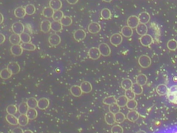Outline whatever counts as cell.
<instances>
[{
    "label": "cell",
    "instance_id": "cell-41",
    "mask_svg": "<svg viewBox=\"0 0 177 133\" xmlns=\"http://www.w3.org/2000/svg\"><path fill=\"white\" fill-rule=\"evenodd\" d=\"M21 46L24 50H26V51H35L36 49V46L35 44H33V43H22V44H21Z\"/></svg>",
    "mask_w": 177,
    "mask_h": 133
},
{
    "label": "cell",
    "instance_id": "cell-45",
    "mask_svg": "<svg viewBox=\"0 0 177 133\" xmlns=\"http://www.w3.org/2000/svg\"><path fill=\"white\" fill-rule=\"evenodd\" d=\"M109 110H110V112L116 114H117V113L120 112V107L117 104V103H114V104L109 105Z\"/></svg>",
    "mask_w": 177,
    "mask_h": 133
},
{
    "label": "cell",
    "instance_id": "cell-35",
    "mask_svg": "<svg viewBox=\"0 0 177 133\" xmlns=\"http://www.w3.org/2000/svg\"><path fill=\"white\" fill-rule=\"evenodd\" d=\"M51 30L54 32H60L62 30V24L60 22L53 21L51 22Z\"/></svg>",
    "mask_w": 177,
    "mask_h": 133
},
{
    "label": "cell",
    "instance_id": "cell-31",
    "mask_svg": "<svg viewBox=\"0 0 177 133\" xmlns=\"http://www.w3.org/2000/svg\"><path fill=\"white\" fill-rule=\"evenodd\" d=\"M147 82V77L146 75L143 74V73H140V74L136 78V83L142 86H143L146 84Z\"/></svg>",
    "mask_w": 177,
    "mask_h": 133
},
{
    "label": "cell",
    "instance_id": "cell-1",
    "mask_svg": "<svg viewBox=\"0 0 177 133\" xmlns=\"http://www.w3.org/2000/svg\"><path fill=\"white\" fill-rule=\"evenodd\" d=\"M166 96L169 102L177 105V85H174L169 87Z\"/></svg>",
    "mask_w": 177,
    "mask_h": 133
},
{
    "label": "cell",
    "instance_id": "cell-38",
    "mask_svg": "<svg viewBox=\"0 0 177 133\" xmlns=\"http://www.w3.org/2000/svg\"><path fill=\"white\" fill-rule=\"evenodd\" d=\"M26 103H27L29 108H34V109H35L36 107H38V101L35 98L31 97V98H28Z\"/></svg>",
    "mask_w": 177,
    "mask_h": 133
},
{
    "label": "cell",
    "instance_id": "cell-22",
    "mask_svg": "<svg viewBox=\"0 0 177 133\" xmlns=\"http://www.w3.org/2000/svg\"><path fill=\"white\" fill-rule=\"evenodd\" d=\"M133 33H134L133 29L131 28L129 26H123L122 29H121V33H122L123 36L126 37V38H130V37H132Z\"/></svg>",
    "mask_w": 177,
    "mask_h": 133
},
{
    "label": "cell",
    "instance_id": "cell-13",
    "mask_svg": "<svg viewBox=\"0 0 177 133\" xmlns=\"http://www.w3.org/2000/svg\"><path fill=\"white\" fill-rule=\"evenodd\" d=\"M49 104H50L49 100H48L47 98H40V100H38V107L40 110H44L49 106Z\"/></svg>",
    "mask_w": 177,
    "mask_h": 133
},
{
    "label": "cell",
    "instance_id": "cell-29",
    "mask_svg": "<svg viewBox=\"0 0 177 133\" xmlns=\"http://www.w3.org/2000/svg\"><path fill=\"white\" fill-rule=\"evenodd\" d=\"M28 117L26 114H20L18 117V122L19 125L21 126H26L28 124L29 121Z\"/></svg>",
    "mask_w": 177,
    "mask_h": 133
},
{
    "label": "cell",
    "instance_id": "cell-11",
    "mask_svg": "<svg viewBox=\"0 0 177 133\" xmlns=\"http://www.w3.org/2000/svg\"><path fill=\"white\" fill-rule=\"evenodd\" d=\"M87 36L86 32L83 29H77L74 33V38L77 41H81L85 39Z\"/></svg>",
    "mask_w": 177,
    "mask_h": 133
},
{
    "label": "cell",
    "instance_id": "cell-60",
    "mask_svg": "<svg viewBox=\"0 0 177 133\" xmlns=\"http://www.w3.org/2000/svg\"><path fill=\"white\" fill-rule=\"evenodd\" d=\"M103 1L105 2H110L112 1V0H103Z\"/></svg>",
    "mask_w": 177,
    "mask_h": 133
},
{
    "label": "cell",
    "instance_id": "cell-27",
    "mask_svg": "<svg viewBox=\"0 0 177 133\" xmlns=\"http://www.w3.org/2000/svg\"><path fill=\"white\" fill-rule=\"evenodd\" d=\"M134 83H132V81L129 78H125L122 80L121 82V87H122L125 90H130L132 89V85Z\"/></svg>",
    "mask_w": 177,
    "mask_h": 133
},
{
    "label": "cell",
    "instance_id": "cell-23",
    "mask_svg": "<svg viewBox=\"0 0 177 133\" xmlns=\"http://www.w3.org/2000/svg\"><path fill=\"white\" fill-rule=\"evenodd\" d=\"M156 91L157 94L160 96L166 95L168 91V86L165 84H160L156 87Z\"/></svg>",
    "mask_w": 177,
    "mask_h": 133
},
{
    "label": "cell",
    "instance_id": "cell-19",
    "mask_svg": "<svg viewBox=\"0 0 177 133\" xmlns=\"http://www.w3.org/2000/svg\"><path fill=\"white\" fill-rule=\"evenodd\" d=\"M105 122L110 125H113L116 124V119H115V114H113L110 112L107 113L105 117Z\"/></svg>",
    "mask_w": 177,
    "mask_h": 133
},
{
    "label": "cell",
    "instance_id": "cell-54",
    "mask_svg": "<svg viewBox=\"0 0 177 133\" xmlns=\"http://www.w3.org/2000/svg\"><path fill=\"white\" fill-rule=\"evenodd\" d=\"M79 0H67V2L69 3V4H71V5H74V4H76V3H77V2H78Z\"/></svg>",
    "mask_w": 177,
    "mask_h": 133
},
{
    "label": "cell",
    "instance_id": "cell-16",
    "mask_svg": "<svg viewBox=\"0 0 177 133\" xmlns=\"http://www.w3.org/2000/svg\"><path fill=\"white\" fill-rule=\"evenodd\" d=\"M24 49L19 44H13L11 48V53L15 56H20L23 53Z\"/></svg>",
    "mask_w": 177,
    "mask_h": 133
},
{
    "label": "cell",
    "instance_id": "cell-43",
    "mask_svg": "<svg viewBox=\"0 0 177 133\" xmlns=\"http://www.w3.org/2000/svg\"><path fill=\"white\" fill-rule=\"evenodd\" d=\"M61 24H62V26H69L70 25H71L72 22H73V19L69 16H64L63 18L61 19Z\"/></svg>",
    "mask_w": 177,
    "mask_h": 133
},
{
    "label": "cell",
    "instance_id": "cell-53",
    "mask_svg": "<svg viewBox=\"0 0 177 133\" xmlns=\"http://www.w3.org/2000/svg\"><path fill=\"white\" fill-rule=\"evenodd\" d=\"M24 130H22L21 128H15L11 131V133H24Z\"/></svg>",
    "mask_w": 177,
    "mask_h": 133
},
{
    "label": "cell",
    "instance_id": "cell-39",
    "mask_svg": "<svg viewBox=\"0 0 177 133\" xmlns=\"http://www.w3.org/2000/svg\"><path fill=\"white\" fill-rule=\"evenodd\" d=\"M100 15L104 19H110L111 18V11L107 8L103 9L100 12Z\"/></svg>",
    "mask_w": 177,
    "mask_h": 133
},
{
    "label": "cell",
    "instance_id": "cell-47",
    "mask_svg": "<svg viewBox=\"0 0 177 133\" xmlns=\"http://www.w3.org/2000/svg\"><path fill=\"white\" fill-rule=\"evenodd\" d=\"M18 112V108L15 105H9L8 106L6 107V112L8 113V114L15 115Z\"/></svg>",
    "mask_w": 177,
    "mask_h": 133
},
{
    "label": "cell",
    "instance_id": "cell-18",
    "mask_svg": "<svg viewBox=\"0 0 177 133\" xmlns=\"http://www.w3.org/2000/svg\"><path fill=\"white\" fill-rule=\"evenodd\" d=\"M70 92H71V94L75 97H80L82 94V93H83L80 86L78 85H73L70 88Z\"/></svg>",
    "mask_w": 177,
    "mask_h": 133
},
{
    "label": "cell",
    "instance_id": "cell-37",
    "mask_svg": "<svg viewBox=\"0 0 177 133\" xmlns=\"http://www.w3.org/2000/svg\"><path fill=\"white\" fill-rule=\"evenodd\" d=\"M26 115H27L29 119L33 120L38 117V111L34 108H29L27 113H26Z\"/></svg>",
    "mask_w": 177,
    "mask_h": 133
},
{
    "label": "cell",
    "instance_id": "cell-32",
    "mask_svg": "<svg viewBox=\"0 0 177 133\" xmlns=\"http://www.w3.org/2000/svg\"><path fill=\"white\" fill-rule=\"evenodd\" d=\"M9 41L12 44H19L21 42V38H20V35H18V34L13 33L9 37Z\"/></svg>",
    "mask_w": 177,
    "mask_h": 133
},
{
    "label": "cell",
    "instance_id": "cell-26",
    "mask_svg": "<svg viewBox=\"0 0 177 133\" xmlns=\"http://www.w3.org/2000/svg\"><path fill=\"white\" fill-rule=\"evenodd\" d=\"M6 120L9 124L12 125H17L19 124L18 118H17L13 114H7L6 116Z\"/></svg>",
    "mask_w": 177,
    "mask_h": 133
},
{
    "label": "cell",
    "instance_id": "cell-50",
    "mask_svg": "<svg viewBox=\"0 0 177 133\" xmlns=\"http://www.w3.org/2000/svg\"><path fill=\"white\" fill-rule=\"evenodd\" d=\"M20 38H21V41L23 43H31V38L30 35L26 33H24V32L21 34H20Z\"/></svg>",
    "mask_w": 177,
    "mask_h": 133
},
{
    "label": "cell",
    "instance_id": "cell-5",
    "mask_svg": "<svg viewBox=\"0 0 177 133\" xmlns=\"http://www.w3.org/2000/svg\"><path fill=\"white\" fill-rule=\"evenodd\" d=\"M98 49H99V50H100L101 56H105V57L110 56L111 49L107 44L101 43L100 44H99Z\"/></svg>",
    "mask_w": 177,
    "mask_h": 133
},
{
    "label": "cell",
    "instance_id": "cell-25",
    "mask_svg": "<svg viewBox=\"0 0 177 133\" xmlns=\"http://www.w3.org/2000/svg\"><path fill=\"white\" fill-rule=\"evenodd\" d=\"M14 15H15V16L18 18H24L26 15L25 9L21 6L18 7V8L15 9Z\"/></svg>",
    "mask_w": 177,
    "mask_h": 133
},
{
    "label": "cell",
    "instance_id": "cell-4",
    "mask_svg": "<svg viewBox=\"0 0 177 133\" xmlns=\"http://www.w3.org/2000/svg\"><path fill=\"white\" fill-rule=\"evenodd\" d=\"M12 31L14 33L18 34V35H20L24 31V24L21 23V22H15L12 25Z\"/></svg>",
    "mask_w": 177,
    "mask_h": 133
},
{
    "label": "cell",
    "instance_id": "cell-9",
    "mask_svg": "<svg viewBox=\"0 0 177 133\" xmlns=\"http://www.w3.org/2000/svg\"><path fill=\"white\" fill-rule=\"evenodd\" d=\"M101 30V26L98 22H91L88 26V31L92 34H96L100 32Z\"/></svg>",
    "mask_w": 177,
    "mask_h": 133
},
{
    "label": "cell",
    "instance_id": "cell-28",
    "mask_svg": "<svg viewBox=\"0 0 177 133\" xmlns=\"http://www.w3.org/2000/svg\"><path fill=\"white\" fill-rule=\"evenodd\" d=\"M13 75V73H12L11 71H10L8 68L3 69V70L1 71V72H0V77L4 80L8 79V78H11Z\"/></svg>",
    "mask_w": 177,
    "mask_h": 133
},
{
    "label": "cell",
    "instance_id": "cell-12",
    "mask_svg": "<svg viewBox=\"0 0 177 133\" xmlns=\"http://www.w3.org/2000/svg\"><path fill=\"white\" fill-rule=\"evenodd\" d=\"M140 115L139 112L135 110H130L129 112L127 113V116H126V118H127V120H129L131 122H135L139 119Z\"/></svg>",
    "mask_w": 177,
    "mask_h": 133
},
{
    "label": "cell",
    "instance_id": "cell-49",
    "mask_svg": "<svg viewBox=\"0 0 177 133\" xmlns=\"http://www.w3.org/2000/svg\"><path fill=\"white\" fill-rule=\"evenodd\" d=\"M137 105H138V103L136 101L135 99L134 100H129L128 101V102L127 103V107L128 109L130 110H135L136 108L137 107Z\"/></svg>",
    "mask_w": 177,
    "mask_h": 133
},
{
    "label": "cell",
    "instance_id": "cell-52",
    "mask_svg": "<svg viewBox=\"0 0 177 133\" xmlns=\"http://www.w3.org/2000/svg\"><path fill=\"white\" fill-rule=\"evenodd\" d=\"M111 133H123V128L119 124L114 125L112 128H111Z\"/></svg>",
    "mask_w": 177,
    "mask_h": 133
},
{
    "label": "cell",
    "instance_id": "cell-30",
    "mask_svg": "<svg viewBox=\"0 0 177 133\" xmlns=\"http://www.w3.org/2000/svg\"><path fill=\"white\" fill-rule=\"evenodd\" d=\"M29 109L28 105L26 102H22L19 104L18 107V112L20 114H26Z\"/></svg>",
    "mask_w": 177,
    "mask_h": 133
},
{
    "label": "cell",
    "instance_id": "cell-2",
    "mask_svg": "<svg viewBox=\"0 0 177 133\" xmlns=\"http://www.w3.org/2000/svg\"><path fill=\"white\" fill-rule=\"evenodd\" d=\"M139 64L143 68H147L151 65L152 60L148 56L142 55L139 58Z\"/></svg>",
    "mask_w": 177,
    "mask_h": 133
},
{
    "label": "cell",
    "instance_id": "cell-44",
    "mask_svg": "<svg viewBox=\"0 0 177 133\" xmlns=\"http://www.w3.org/2000/svg\"><path fill=\"white\" fill-rule=\"evenodd\" d=\"M24 9H25L26 15H32L35 13V7L33 4H30L26 5Z\"/></svg>",
    "mask_w": 177,
    "mask_h": 133
},
{
    "label": "cell",
    "instance_id": "cell-40",
    "mask_svg": "<svg viewBox=\"0 0 177 133\" xmlns=\"http://www.w3.org/2000/svg\"><path fill=\"white\" fill-rule=\"evenodd\" d=\"M103 102L104 104L110 105L114 104V103H116V98L114 96H110V97H105V98H104Z\"/></svg>",
    "mask_w": 177,
    "mask_h": 133
},
{
    "label": "cell",
    "instance_id": "cell-6",
    "mask_svg": "<svg viewBox=\"0 0 177 133\" xmlns=\"http://www.w3.org/2000/svg\"><path fill=\"white\" fill-rule=\"evenodd\" d=\"M127 26H129V27H131V28H132V29L136 28L138 25L140 24L139 17H137L136 15H131L127 19Z\"/></svg>",
    "mask_w": 177,
    "mask_h": 133
},
{
    "label": "cell",
    "instance_id": "cell-58",
    "mask_svg": "<svg viewBox=\"0 0 177 133\" xmlns=\"http://www.w3.org/2000/svg\"><path fill=\"white\" fill-rule=\"evenodd\" d=\"M136 133H147V132L144 131V130H139V131H138Z\"/></svg>",
    "mask_w": 177,
    "mask_h": 133
},
{
    "label": "cell",
    "instance_id": "cell-33",
    "mask_svg": "<svg viewBox=\"0 0 177 133\" xmlns=\"http://www.w3.org/2000/svg\"><path fill=\"white\" fill-rule=\"evenodd\" d=\"M128 98L125 97V96H120L116 99V103L119 105L120 107H125L127 105V103L128 102Z\"/></svg>",
    "mask_w": 177,
    "mask_h": 133
},
{
    "label": "cell",
    "instance_id": "cell-55",
    "mask_svg": "<svg viewBox=\"0 0 177 133\" xmlns=\"http://www.w3.org/2000/svg\"><path fill=\"white\" fill-rule=\"evenodd\" d=\"M0 36H1V41H0V44H2L4 43V42L6 40V37L4 35L3 33H1L0 34Z\"/></svg>",
    "mask_w": 177,
    "mask_h": 133
},
{
    "label": "cell",
    "instance_id": "cell-51",
    "mask_svg": "<svg viewBox=\"0 0 177 133\" xmlns=\"http://www.w3.org/2000/svg\"><path fill=\"white\" fill-rule=\"evenodd\" d=\"M125 96L128 98V100H134L135 99L136 94L133 92L132 89H130V90H125Z\"/></svg>",
    "mask_w": 177,
    "mask_h": 133
},
{
    "label": "cell",
    "instance_id": "cell-15",
    "mask_svg": "<svg viewBox=\"0 0 177 133\" xmlns=\"http://www.w3.org/2000/svg\"><path fill=\"white\" fill-rule=\"evenodd\" d=\"M7 68L11 71L13 74H16V73H18L20 71V66L16 62L9 63L8 66H7Z\"/></svg>",
    "mask_w": 177,
    "mask_h": 133
},
{
    "label": "cell",
    "instance_id": "cell-59",
    "mask_svg": "<svg viewBox=\"0 0 177 133\" xmlns=\"http://www.w3.org/2000/svg\"><path fill=\"white\" fill-rule=\"evenodd\" d=\"M173 80L175 81V82H177V77H176V76H175V77L173 78Z\"/></svg>",
    "mask_w": 177,
    "mask_h": 133
},
{
    "label": "cell",
    "instance_id": "cell-24",
    "mask_svg": "<svg viewBox=\"0 0 177 133\" xmlns=\"http://www.w3.org/2000/svg\"><path fill=\"white\" fill-rule=\"evenodd\" d=\"M139 19L140 23L146 24L147 23H148L150 20V15L148 13H147V12H142V13H140L139 14Z\"/></svg>",
    "mask_w": 177,
    "mask_h": 133
},
{
    "label": "cell",
    "instance_id": "cell-36",
    "mask_svg": "<svg viewBox=\"0 0 177 133\" xmlns=\"http://www.w3.org/2000/svg\"><path fill=\"white\" fill-rule=\"evenodd\" d=\"M55 11L53 10L52 8H51L50 6L48 7H46V8L43 10V15L45 17V18H53V13H54Z\"/></svg>",
    "mask_w": 177,
    "mask_h": 133
},
{
    "label": "cell",
    "instance_id": "cell-21",
    "mask_svg": "<svg viewBox=\"0 0 177 133\" xmlns=\"http://www.w3.org/2000/svg\"><path fill=\"white\" fill-rule=\"evenodd\" d=\"M49 6L54 11H59L62 7V3L61 0H51Z\"/></svg>",
    "mask_w": 177,
    "mask_h": 133
},
{
    "label": "cell",
    "instance_id": "cell-3",
    "mask_svg": "<svg viewBox=\"0 0 177 133\" xmlns=\"http://www.w3.org/2000/svg\"><path fill=\"white\" fill-rule=\"evenodd\" d=\"M110 43L113 46H119L123 42L122 35L120 33H114L110 37Z\"/></svg>",
    "mask_w": 177,
    "mask_h": 133
},
{
    "label": "cell",
    "instance_id": "cell-14",
    "mask_svg": "<svg viewBox=\"0 0 177 133\" xmlns=\"http://www.w3.org/2000/svg\"><path fill=\"white\" fill-rule=\"evenodd\" d=\"M40 29L43 33H47L51 29V22L48 19L43 20L40 24Z\"/></svg>",
    "mask_w": 177,
    "mask_h": 133
},
{
    "label": "cell",
    "instance_id": "cell-61",
    "mask_svg": "<svg viewBox=\"0 0 177 133\" xmlns=\"http://www.w3.org/2000/svg\"><path fill=\"white\" fill-rule=\"evenodd\" d=\"M1 133H4V132H1Z\"/></svg>",
    "mask_w": 177,
    "mask_h": 133
},
{
    "label": "cell",
    "instance_id": "cell-57",
    "mask_svg": "<svg viewBox=\"0 0 177 133\" xmlns=\"http://www.w3.org/2000/svg\"><path fill=\"white\" fill-rule=\"evenodd\" d=\"M24 133H33V132L31 130H26L24 131Z\"/></svg>",
    "mask_w": 177,
    "mask_h": 133
},
{
    "label": "cell",
    "instance_id": "cell-10",
    "mask_svg": "<svg viewBox=\"0 0 177 133\" xmlns=\"http://www.w3.org/2000/svg\"><path fill=\"white\" fill-rule=\"evenodd\" d=\"M48 43L51 46H57L61 43V38L56 33H53L48 38Z\"/></svg>",
    "mask_w": 177,
    "mask_h": 133
},
{
    "label": "cell",
    "instance_id": "cell-56",
    "mask_svg": "<svg viewBox=\"0 0 177 133\" xmlns=\"http://www.w3.org/2000/svg\"><path fill=\"white\" fill-rule=\"evenodd\" d=\"M0 18H1V20H0V23H2V22H3V21H4V16H3V15H2V13L0 14Z\"/></svg>",
    "mask_w": 177,
    "mask_h": 133
},
{
    "label": "cell",
    "instance_id": "cell-42",
    "mask_svg": "<svg viewBox=\"0 0 177 133\" xmlns=\"http://www.w3.org/2000/svg\"><path fill=\"white\" fill-rule=\"evenodd\" d=\"M63 17H64V13H63L62 11L59 10V11H55L52 18L53 19V21L60 22L61 19L63 18Z\"/></svg>",
    "mask_w": 177,
    "mask_h": 133
},
{
    "label": "cell",
    "instance_id": "cell-46",
    "mask_svg": "<svg viewBox=\"0 0 177 133\" xmlns=\"http://www.w3.org/2000/svg\"><path fill=\"white\" fill-rule=\"evenodd\" d=\"M115 119H116V122L117 123V124H122L123 122H124V121L126 119V117L123 113L120 112L115 114Z\"/></svg>",
    "mask_w": 177,
    "mask_h": 133
},
{
    "label": "cell",
    "instance_id": "cell-34",
    "mask_svg": "<svg viewBox=\"0 0 177 133\" xmlns=\"http://www.w3.org/2000/svg\"><path fill=\"white\" fill-rule=\"evenodd\" d=\"M132 90H133V92L136 94V95H140V94H142L143 92V86L138 84V83H136L133 84Z\"/></svg>",
    "mask_w": 177,
    "mask_h": 133
},
{
    "label": "cell",
    "instance_id": "cell-48",
    "mask_svg": "<svg viewBox=\"0 0 177 133\" xmlns=\"http://www.w3.org/2000/svg\"><path fill=\"white\" fill-rule=\"evenodd\" d=\"M167 47L170 51H175L177 49V42L175 40H170L167 43Z\"/></svg>",
    "mask_w": 177,
    "mask_h": 133
},
{
    "label": "cell",
    "instance_id": "cell-8",
    "mask_svg": "<svg viewBox=\"0 0 177 133\" xmlns=\"http://www.w3.org/2000/svg\"><path fill=\"white\" fill-rule=\"evenodd\" d=\"M88 55L89 57L92 59V60H98L101 56V53L98 48L92 47L89 50Z\"/></svg>",
    "mask_w": 177,
    "mask_h": 133
},
{
    "label": "cell",
    "instance_id": "cell-17",
    "mask_svg": "<svg viewBox=\"0 0 177 133\" xmlns=\"http://www.w3.org/2000/svg\"><path fill=\"white\" fill-rule=\"evenodd\" d=\"M136 33L139 34V36H143L147 34L148 29H147V26L145 24L140 23L136 28Z\"/></svg>",
    "mask_w": 177,
    "mask_h": 133
},
{
    "label": "cell",
    "instance_id": "cell-20",
    "mask_svg": "<svg viewBox=\"0 0 177 133\" xmlns=\"http://www.w3.org/2000/svg\"><path fill=\"white\" fill-rule=\"evenodd\" d=\"M80 87L82 92L84 94L90 93L92 90V85L89 81H83L80 84Z\"/></svg>",
    "mask_w": 177,
    "mask_h": 133
},
{
    "label": "cell",
    "instance_id": "cell-7",
    "mask_svg": "<svg viewBox=\"0 0 177 133\" xmlns=\"http://www.w3.org/2000/svg\"><path fill=\"white\" fill-rule=\"evenodd\" d=\"M140 43L144 46H149L151 45L153 43V38L152 37L149 35V34H146L141 36L140 38Z\"/></svg>",
    "mask_w": 177,
    "mask_h": 133
}]
</instances>
